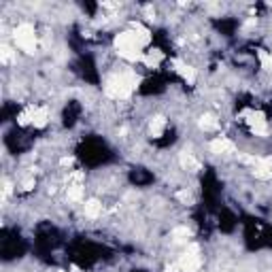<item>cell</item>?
<instances>
[{
    "mask_svg": "<svg viewBox=\"0 0 272 272\" xmlns=\"http://www.w3.org/2000/svg\"><path fill=\"white\" fill-rule=\"evenodd\" d=\"M208 151L213 156H230V153H236V145L228 136H215L208 141Z\"/></svg>",
    "mask_w": 272,
    "mask_h": 272,
    "instance_id": "cell-6",
    "label": "cell"
},
{
    "mask_svg": "<svg viewBox=\"0 0 272 272\" xmlns=\"http://www.w3.org/2000/svg\"><path fill=\"white\" fill-rule=\"evenodd\" d=\"M257 60H259V66L272 72V53L268 49H257Z\"/></svg>",
    "mask_w": 272,
    "mask_h": 272,
    "instance_id": "cell-18",
    "label": "cell"
},
{
    "mask_svg": "<svg viewBox=\"0 0 272 272\" xmlns=\"http://www.w3.org/2000/svg\"><path fill=\"white\" fill-rule=\"evenodd\" d=\"M179 261L181 272H200L202 268V255H200V244L198 242H187Z\"/></svg>",
    "mask_w": 272,
    "mask_h": 272,
    "instance_id": "cell-4",
    "label": "cell"
},
{
    "mask_svg": "<svg viewBox=\"0 0 272 272\" xmlns=\"http://www.w3.org/2000/svg\"><path fill=\"white\" fill-rule=\"evenodd\" d=\"M102 213H104V204L100 198H87L83 202V215L87 219H98Z\"/></svg>",
    "mask_w": 272,
    "mask_h": 272,
    "instance_id": "cell-8",
    "label": "cell"
},
{
    "mask_svg": "<svg viewBox=\"0 0 272 272\" xmlns=\"http://www.w3.org/2000/svg\"><path fill=\"white\" fill-rule=\"evenodd\" d=\"M49 119H51L49 108H47V106H43V104H36V106H34V115H32V128H36V130L47 128Z\"/></svg>",
    "mask_w": 272,
    "mask_h": 272,
    "instance_id": "cell-10",
    "label": "cell"
},
{
    "mask_svg": "<svg viewBox=\"0 0 272 272\" xmlns=\"http://www.w3.org/2000/svg\"><path fill=\"white\" fill-rule=\"evenodd\" d=\"M179 164H181V168H183V170H189V172L200 170V162H198L194 158V153H189V151L179 153Z\"/></svg>",
    "mask_w": 272,
    "mask_h": 272,
    "instance_id": "cell-13",
    "label": "cell"
},
{
    "mask_svg": "<svg viewBox=\"0 0 272 272\" xmlns=\"http://www.w3.org/2000/svg\"><path fill=\"white\" fill-rule=\"evenodd\" d=\"M164 272H181V268H179V261H172V264H168V266L164 268Z\"/></svg>",
    "mask_w": 272,
    "mask_h": 272,
    "instance_id": "cell-22",
    "label": "cell"
},
{
    "mask_svg": "<svg viewBox=\"0 0 272 272\" xmlns=\"http://www.w3.org/2000/svg\"><path fill=\"white\" fill-rule=\"evenodd\" d=\"M198 125H200V130L211 132V130L219 128V119H217V115H213V113H204L200 117V121H198Z\"/></svg>",
    "mask_w": 272,
    "mask_h": 272,
    "instance_id": "cell-16",
    "label": "cell"
},
{
    "mask_svg": "<svg viewBox=\"0 0 272 272\" xmlns=\"http://www.w3.org/2000/svg\"><path fill=\"white\" fill-rule=\"evenodd\" d=\"M251 175L255 177L257 181H272V168L268 166V164H264V162H257V164H253V168H251Z\"/></svg>",
    "mask_w": 272,
    "mask_h": 272,
    "instance_id": "cell-14",
    "label": "cell"
},
{
    "mask_svg": "<svg viewBox=\"0 0 272 272\" xmlns=\"http://www.w3.org/2000/svg\"><path fill=\"white\" fill-rule=\"evenodd\" d=\"M15 60H17V49L5 41L3 45H0V62L7 66V64H11V62H15Z\"/></svg>",
    "mask_w": 272,
    "mask_h": 272,
    "instance_id": "cell-15",
    "label": "cell"
},
{
    "mask_svg": "<svg viewBox=\"0 0 272 272\" xmlns=\"http://www.w3.org/2000/svg\"><path fill=\"white\" fill-rule=\"evenodd\" d=\"M149 136L151 139H162L164 136V132H166V128H168V119L164 115H153L151 119H149Z\"/></svg>",
    "mask_w": 272,
    "mask_h": 272,
    "instance_id": "cell-7",
    "label": "cell"
},
{
    "mask_svg": "<svg viewBox=\"0 0 272 272\" xmlns=\"http://www.w3.org/2000/svg\"><path fill=\"white\" fill-rule=\"evenodd\" d=\"M166 60V56H164V53H162V49H153V47H149L147 51H145V58H143V62H141V64L145 66V68H158L160 64H162V62H164Z\"/></svg>",
    "mask_w": 272,
    "mask_h": 272,
    "instance_id": "cell-9",
    "label": "cell"
},
{
    "mask_svg": "<svg viewBox=\"0 0 272 272\" xmlns=\"http://www.w3.org/2000/svg\"><path fill=\"white\" fill-rule=\"evenodd\" d=\"M175 196H177V200H181V202L187 204V206H189V204H194V196L189 194L187 189H179V192H177Z\"/></svg>",
    "mask_w": 272,
    "mask_h": 272,
    "instance_id": "cell-19",
    "label": "cell"
},
{
    "mask_svg": "<svg viewBox=\"0 0 272 272\" xmlns=\"http://www.w3.org/2000/svg\"><path fill=\"white\" fill-rule=\"evenodd\" d=\"M113 49L117 56H119V60H123L125 64H141L147 47H145L141 39L130 28H125L113 36Z\"/></svg>",
    "mask_w": 272,
    "mask_h": 272,
    "instance_id": "cell-2",
    "label": "cell"
},
{
    "mask_svg": "<svg viewBox=\"0 0 272 272\" xmlns=\"http://www.w3.org/2000/svg\"><path fill=\"white\" fill-rule=\"evenodd\" d=\"M66 202H70V204L85 202V185L83 183H70V185H66Z\"/></svg>",
    "mask_w": 272,
    "mask_h": 272,
    "instance_id": "cell-12",
    "label": "cell"
},
{
    "mask_svg": "<svg viewBox=\"0 0 272 272\" xmlns=\"http://www.w3.org/2000/svg\"><path fill=\"white\" fill-rule=\"evenodd\" d=\"M168 66H170V70L175 72V75H179L181 79H183L187 85H196L198 70H196L192 64H187V62H183L181 58H170V60H168Z\"/></svg>",
    "mask_w": 272,
    "mask_h": 272,
    "instance_id": "cell-5",
    "label": "cell"
},
{
    "mask_svg": "<svg viewBox=\"0 0 272 272\" xmlns=\"http://www.w3.org/2000/svg\"><path fill=\"white\" fill-rule=\"evenodd\" d=\"M11 39H13V47L24 51L26 56H32V53H36V49H39V34H36V28L30 22L17 24L13 28Z\"/></svg>",
    "mask_w": 272,
    "mask_h": 272,
    "instance_id": "cell-3",
    "label": "cell"
},
{
    "mask_svg": "<svg viewBox=\"0 0 272 272\" xmlns=\"http://www.w3.org/2000/svg\"><path fill=\"white\" fill-rule=\"evenodd\" d=\"M36 185V181H34V177H26L24 181H22V183H20V189H22V192H30V189Z\"/></svg>",
    "mask_w": 272,
    "mask_h": 272,
    "instance_id": "cell-20",
    "label": "cell"
},
{
    "mask_svg": "<svg viewBox=\"0 0 272 272\" xmlns=\"http://www.w3.org/2000/svg\"><path fill=\"white\" fill-rule=\"evenodd\" d=\"M189 236H192V230L187 228V225H179V228L172 230V240L175 242H189Z\"/></svg>",
    "mask_w": 272,
    "mask_h": 272,
    "instance_id": "cell-17",
    "label": "cell"
},
{
    "mask_svg": "<svg viewBox=\"0 0 272 272\" xmlns=\"http://www.w3.org/2000/svg\"><path fill=\"white\" fill-rule=\"evenodd\" d=\"M141 81H143V77L136 75L134 68H125L121 72H113V75L104 81L102 92L108 100L121 102V100H128L136 89H139Z\"/></svg>",
    "mask_w": 272,
    "mask_h": 272,
    "instance_id": "cell-1",
    "label": "cell"
},
{
    "mask_svg": "<svg viewBox=\"0 0 272 272\" xmlns=\"http://www.w3.org/2000/svg\"><path fill=\"white\" fill-rule=\"evenodd\" d=\"M68 272H83V270H81L77 264H70V266H68Z\"/></svg>",
    "mask_w": 272,
    "mask_h": 272,
    "instance_id": "cell-23",
    "label": "cell"
},
{
    "mask_svg": "<svg viewBox=\"0 0 272 272\" xmlns=\"http://www.w3.org/2000/svg\"><path fill=\"white\" fill-rule=\"evenodd\" d=\"M72 164H75V158H72V156H64V158H60V166H62V168H66V166L70 168Z\"/></svg>",
    "mask_w": 272,
    "mask_h": 272,
    "instance_id": "cell-21",
    "label": "cell"
},
{
    "mask_svg": "<svg viewBox=\"0 0 272 272\" xmlns=\"http://www.w3.org/2000/svg\"><path fill=\"white\" fill-rule=\"evenodd\" d=\"M128 28L136 34V36H139V39H141V43L145 45V47H149V45H151V41H153V32H151V28H149V26H145L143 22H130V26H128Z\"/></svg>",
    "mask_w": 272,
    "mask_h": 272,
    "instance_id": "cell-11",
    "label": "cell"
}]
</instances>
